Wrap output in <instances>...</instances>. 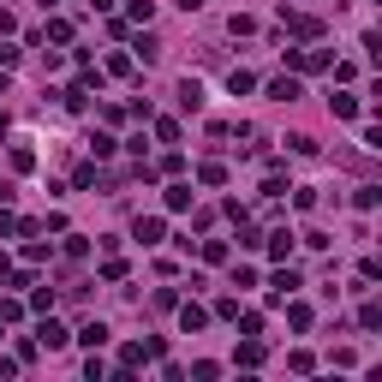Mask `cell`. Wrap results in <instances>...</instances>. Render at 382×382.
Instances as JSON below:
<instances>
[{
  "instance_id": "obj_10",
  "label": "cell",
  "mask_w": 382,
  "mask_h": 382,
  "mask_svg": "<svg viewBox=\"0 0 382 382\" xmlns=\"http://www.w3.org/2000/svg\"><path fill=\"white\" fill-rule=\"evenodd\" d=\"M191 204V185H167V209H185Z\"/></svg>"
},
{
  "instance_id": "obj_8",
  "label": "cell",
  "mask_w": 382,
  "mask_h": 382,
  "mask_svg": "<svg viewBox=\"0 0 382 382\" xmlns=\"http://www.w3.org/2000/svg\"><path fill=\"white\" fill-rule=\"evenodd\" d=\"M227 84H233V96H245V90H251V84H257V78H251V72H245V66H233V72H227Z\"/></svg>"
},
{
  "instance_id": "obj_4",
  "label": "cell",
  "mask_w": 382,
  "mask_h": 382,
  "mask_svg": "<svg viewBox=\"0 0 382 382\" xmlns=\"http://www.w3.org/2000/svg\"><path fill=\"white\" fill-rule=\"evenodd\" d=\"M179 323H185V335H197V329L209 323V310L204 305H185V310H179Z\"/></svg>"
},
{
  "instance_id": "obj_15",
  "label": "cell",
  "mask_w": 382,
  "mask_h": 382,
  "mask_svg": "<svg viewBox=\"0 0 382 382\" xmlns=\"http://www.w3.org/2000/svg\"><path fill=\"white\" fill-rule=\"evenodd\" d=\"M0 138H6V114H0Z\"/></svg>"
},
{
  "instance_id": "obj_7",
  "label": "cell",
  "mask_w": 382,
  "mask_h": 382,
  "mask_svg": "<svg viewBox=\"0 0 382 382\" xmlns=\"http://www.w3.org/2000/svg\"><path fill=\"white\" fill-rule=\"evenodd\" d=\"M293 287H299V269H281V275H275V299H287Z\"/></svg>"
},
{
  "instance_id": "obj_3",
  "label": "cell",
  "mask_w": 382,
  "mask_h": 382,
  "mask_svg": "<svg viewBox=\"0 0 382 382\" xmlns=\"http://www.w3.org/2000/svg\"><path fill=\"white\" fill-rule=\"evenodd\" d=\"M78 340H84L90 353H96V347H108V323H84V329H78Z\"/></svg>"
},
{
  "instance_id": "obj_12",
  "label": "cell",
  "mask_w": 382,
  "mask_h": 382,
  "mask_svg": "<svg viewBox=\"0 0 382 382\" xmlns=\"http://www.w3.org/2000/svg\"><path fill=\"white\" fill-rule=\"evenodd\" d=\"M197 179H204V185H221V179H227V167H221V162H204V174H197Z\"/></svg>"
},
{
  "instance_id": "obj_6",
  "label": "cell",
  "mask_w": 382,
  "mask_h": 382,
  "mask_svg": "<svg viewBox=\"0 0 382 382\" xmlns=\"http://www.w3.org/2000/svg\"><path fill=\"white\" fill-rule=\"evenodd\" d=\"M269 257H293V233H287V227L269 233Z\"/></svg>"
},
{
  "instance_id": "obj_1",
  "label": "cell",
  "mask_w": 382,
  "mask_h": 382,
  "mask_svg": "<svg viewBox=\"0 0 382 382\" xmlns=\"http://www.w3.org/2000/svg\"><path fill=\"white\" fill-rule=\"evenodd\" d=\"M269 96H275V102H299V96H305V84H299V78H275V84H269Z\"/></svg>"
},
{
  "instance_id": "obj_2",
  "label": "cell",
  "mask_w": 382,
  "mask_h": 382,
  "mask_svg": "<svg viewBox=\"0 0 382 382\" xmlns=\"http://www.w3.org/2000/svg\"><path fill=\"white\" fill-rule=\"evenodd\" d=\"M179 108H185V114H197V108H204V84H197V78H185V84H179Z\"/></svg>"
},
{
  "instance_id": "obj_5",
  "label": "cell",
  "mask_w": 382,
  "mask_h": 382,
  "mask_svg": "<svg viewBox=\"0 0 382 382\" xmlns=\"http://www.w3.org/2000/svg\"><path fill=\"white\" fill-rule=\"evenodd\" d=\"M132 239H144V245H156V239H162V221H156V215H149V221H138V227H132Z\"/></svg>"
},
{
  "instance_id": "obj_14",
  "label": "cell",
  "mask_w": 382,
  "mask_h": 382,
  "mask_svg": "<svg viewBox=\"0 0 382 382\" xmlns=\"http://www.w3.org/2000/svg\"><path fill=\"white\" fill-rule=\"evenodd\" d=\"M179 6H185V13H197V6H204V0H179Z\"/></svg>"
},
{
  "instance_id": "obj_16",
  "label": "cell",
  "mask_w": 382,
  "mask_h": 382,
  "mask_svg": "<svg viewBox=\"0 0 382 382\" xmlns=\"http://www.w3.org/2000/svg\"><path fill=\"white\" fill-rule=\"evenodd\" d=\"M0 96H6V72H0Z\"/></svg>"
},
{
  "instance_id": "obj_11",
  "label": "cell",
  "mask_w": 382,
  "mask_h": 382,
  "mask_svg": "<svg viewBox=\"0 0 382 382\" xmlns=\"http://www.w3.org/2000/svg\"><path fill=\"white\" fill-rule=\"evenodd\" d=\"M42 347H66V329H60V323H42Z\"/></svg>"
},
{
  "instance_id": "obj_9",
  "label": "cell",
  "mask_w": 382,
  "mask_h": 382,
  "mask_svg": "<svg viewBox=\"0 0 382 382\" xmlns=\"http://www.w3.org/2000/svg\"><path fill=\"white\" fill-rule=\"evenodd\" d=\"M239 365H263V347H257V335H251L245 347H239Z\"/></svg>"
},
{
  "instance_id": "obj_13",
  "label": "cell",
  "mask_w": 382,
  "mask_h": 382,
  "mask_svg": "<svg viewBox=\"0 0 382 382\" xmlns=\"http://www.w3.org/2000/svg\"><path fill=\"white\" fill-rule=\"evenodd\" d=\"M6 233H18V221H13V215H0V239H6Z\"/></svg>"
}]
</instances>
